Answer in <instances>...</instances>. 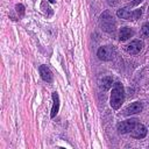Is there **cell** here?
<instances>
[{"label":"cell","mask_w":149,"mask_h":149,"mask_svg":"<svg viewBox=\"0 0 149 149\" xmlns=\"http://www.w3.org/2000/svg\"><path fill=\"white\" fill-rule=\"evenodd\" d=\"M125 100V93H123V87L120 83H115L114 84V87L112 90V93H111V99H109V102H111V106L114 108V109H118L120 108V106L122 105Z\"/></svg>","instance_id":"obj_1"},{"label":"cell","mask_w":149,"mask_h":149,"mask_svg":"<svg viewBox=\"0 0 149 149\" xmlns=\"http://www.w3.org/2000/svg\"><path fill=\"white\" fill-rule=\"evenodd\" d=\"M100 26L101 28L107 31V33H112L115 30V27H116V23L113 19V16L109 14V12H104L101 15H100Z\"/></svg>","instance_id":"obj_2"},{"label":"cell","mask_w":149,"mask_h":149,"mask_svg":"<svg viewBox=\"0 0 149 149\" xmlns=\"http://www.w3.org/2000/svg\"><path fill=\"white\" fill-rule=\"evenodd\" d=\"M116 15L121 19L125 20H137L142 15V9H136V10H129L127 7L118 9Z\"/></svg>","instance_id":"obj_3"},{"label":"cell","mask_w":149,"mask_h":149,"mask_svg":"<svg viewBox=\"0 0 149 149\" xmlns=\"http://www.w3.org/2000/svg\"><path fill=\"white\" fill-rule=\"evenodd\" d=\"M115 51L114 49L111 47V45H104V47H100L97 55H98V58L101 59V61H111L114 56Z\"/></svg>","instance_id":"obj_4"},{"label":"cell","mask_w":149,"mask_h":149,"mask_svg":"<svg viewBox=\"0 0 149 149\" xmlns=\"http://www.w3.org/2000/svg\"><path fill=\"white\" fill-rule=\"evenodd\" d=\"M137 120L136 119H128L126 121H122L118 125V132L120 134H126V133H130L134 127L136 126Z\"/></svg>","instance_id":"obj_5"},{"label":"cell","mask_w":149,"mask_h":149,"mask_svg":"<svg viewBox=\"0 0 149 149\" xmlns=\"http://www.w3.org/2000/svg\"><path fill=\"white\" fill-rule=\"evenodd\" d=\"M147 135V128L142 123H136V126L134 127V129L130 132V136L134 139H143Z\"/></svg>","instance_id":"obj_6"},{"label":"cell","mask_w":149,"mask_h":149,"mask_svg":"<svg viewBox=\"0 0 149 149\" xmlns=\"http://www.w3.org/2000/svg\"><path fill=\"white\" fill-rule=\"evenodd\" d=\"M142 48H143L142 41H140V40H134V41H132V42L127 45V51H128L129 54H132V55H136V54H139V52L142 50Z\"/></svg>","instance_id":"obj_7"},{"label":"cell","mask_w":149,"mask_h":149,"mask_svg":"<svg viewBox=\"0 0 149 149\" xmlns=\"http://www.w3.org/2000/svg\"><path fill=\"white\" fill-rule=\"evenodd\" d=\"M40 74H41V78L47 81V83H51L52 81V72L50 71V69L47 66V65H41L40 66Z\"/></svg>","instance_id":"obj_8"},{"label":"cell","mask_w":149,"mask_h":149,"mask_svg":"<svg viewBox=\"0 0 149 149\" xmlns=\"http://www.w3.org/2000/svg\"><path fill=\"white\" fill-rule=\"evenodd\" d=\"M142 108H143L142 104H141V102H139V101H136V102L130 104V105L125 109V114H126V115L136 114V113H140V112L142 111Z\"/></svg>","instance_id":"obj_9"},{"label":"cell","mask_w":149,"mask_h":149,"mask_svg":"<svg viewBox=\"0 0 149 149\" xmlns=\"http://www.w3.org/2000/svg\"><path fill=\"white\" fill-rule=\"evenodd\" d=\"M52 100H54V104H52L50 116L51 118H55L56 114L58 113V109H59V97H58V93L57 92H54L52 93Z\"/></svg>","instance_id":"obj_10"},{"label":"cell","mask_w":149,"mask_h":149,"mask_svg":"<svg viewBox=\"0 0 149 149\" xmlns=\"http://www.w3.org/2000/svg\"><path fill=\"white\" fill-rule=\"evenodd\" d=\"M133 34H134V31L129 27H123V28H121V30L119 33V40L120 41H126L129 37H132Z\"/></svg>","instance_id":"obj_11"},{"label":"cell","mask_w":149,"mask_h":149,"mask_svg":"<svg viewBox=\"0 0 149 149\" xmlns=\"http://www.w3.org/2000/svg\"><path fill=\"white\" fill-rule=\"evenodd\" d=\"M112 83H113V79L111 77H104L100 80V88H102L104 91H107V90L111 88Z\"/></svg>","instance_id":"obj_12"},{"label":"cell","mask_w":149,"mask_h":149,"mask_svg":"<svg viewBox=\"0 0 149 149\" xmlns=\"http://www.w3.org/2000/svg\"><path fill=\"white\" fill-rule=\"evenodd\" d=\"M141 33H142V35H143L144 37H149V22H147V23H144V24L142 26Z\"/></svg>","instance_id":"obj_13"},{"label":"cell","mask_w":149,"mask_h":149,"mask_svg":"<svg viewBox=\"0 0 149 149\" xmlns=\"http://www.w3.org/2000/svg\"><path fill=\"white\" fill-rule=\"evenodd\" d=\"M15 8H16V12H17L20 15H23V14H24V7H23V5L17 3V5L15 6Z\"/></svg>","instance_id":"obj_14"},{"label":"cell","mask_w":149,"mask_h":149,"mask_svg":"<svg viewBox=\"0 0 149 149\" xmlns=\"http://www.w3.org/2000/svg\"><path fill=\"white\" fill-rule=\"evenodd\" d=\"M141 1H143V0H133V1L130 2V5H132V6H134V5H137V3H140ZM130 5H129V6H130Z\"/></svg>","instance_id":"obj_15"},{"label":"cell","mask_w":149,"mask_h":149,"mask_svg":"<svg viewBox=\"0 0 149 149\" xmlns=\"http://www.w3.org/2000/svg\"><path fill=\"white\" fill-rule=\"evenodd\" d=\"M49 1H50V2H55L56 0H49Z\"/></svg>","instance_id":"obj_16"}]
</instances>
